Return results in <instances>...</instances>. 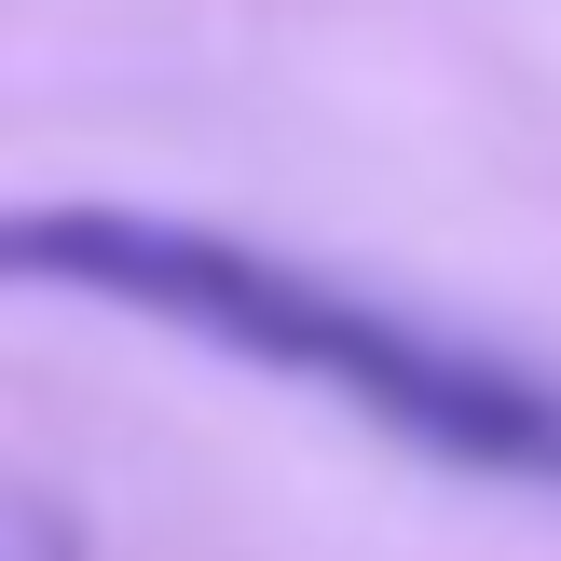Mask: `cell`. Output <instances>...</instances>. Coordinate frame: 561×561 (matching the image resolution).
<instances>
[{
  "label": "cell",
  "instance_id": "cell-1",
  "mask_svg": "<svg viewBox=\"0 0 561 561\" xmlns=\"http://www.w3.org/2000/svg\"><path fill=\"white\" fill-rule=\"evenodd\" d=\"M0 288L82 301V316H137L164 343H206L261 383L329 398L343 425L398 438V453L453 466V480L561 493V370L493 356L466 329H425L383 288L301 261V247L219 233V219H179V206L55 192V206H0Z\"/></svg>",
  "mask_w": 561,
  "mask_h": 561
}]
</instances>
